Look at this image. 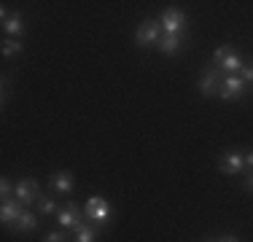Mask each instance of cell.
I'll return each instance as SVG.
<instances>
[{"label": "cell", "instance_id": "1", "mask_svg": "<svg viewBox=\"0 0 253 242\" xmlns=\"http://www.w3.org/2000/svg\"><path fill=\"white\" fill-rule=\"evenodd\" d=\"M84 215H86L89 221H94V223H105L108 218L113 215V210H111V204H108V199L89 197L86 199V207H84Z\"/></svg>", "mask_w": 253, "mask_h": 242}, {"label": "cell", "instance_id": "2", "mask_svg": "<svg viewBox=\"0 0 253 242\" xmlns=\"http://www.w3.org/2000/svg\"><path fill=\"white\" fill-rule=\"evenodd\" d=\"M162 30H165V35H183V27H186V14L178 8H167L165 14H162Z\"/></svg>", "mask_w": 253, "mask_h": 242}, {"label": "cell", "instance_id": "3", "mask_svg": "<svg viewBox=\"0 0 253 242\" xmlns=\"http://www.w3.org/2000/svg\"><path fill=\"white\" fill-rule=\"evenodd\" d=\"M159 33H162V24L156 19H146V22H140V27L135 30V43L137 46L159 43Z\"/></svg>", "mask_w": 253, "mask_h": 242}, {"label": "cell", "instance_id": "4", "mask_svg": "<svg viewBox=\"0 0 253 242\" xmlns=\"http://www.w3.org/2000/svg\"><path fill=\"white\" fill-rule=\"evenodd\" d=\"M14 199H16V202H22V204L27 207V204H33V202H38V199H41V186L35 183V180H30V178L19 180V183H16Z\"/></svg>", "mask_w": 253, "mask_h": 242}, {"label": "cell", "instance_id": "5", "mask_svg": "<svg viewBox=\"0 0 253 242\" xmlns=\"http://www.w3.org/2000/svg\"><path fill=\"white\" fill-rule=\"evenodd\" d=\"M243 89H245L243 76H226L224 81H221L218 97L221 100H237V97H243Z\"/></svg>", "mask_w": 253, "mask_h": 242}, {"label": "cell", "instance_id": "6", "mask_svg": "<svg viewBox=\"0 0 253 242\" xmlns=\"http://www.w3.org/2000/svg\"><path fill=\"white\" fill-rule=\"evenodd\" d=\"M243 167H245V154H240V151H226L221 156V172L224 175H237L243 172Z\"/></svg>", "mask_w": 253, "mask_h": 242}, {"label": "cell", "instance_id": "7", "mask_svg": "<svg viewBox=\"0 0 253 242\" xmlns=\"http://www.w3.org/2000/svg\"><path fill=\"white\" fill-rule=\"evenodd\" d=\"M57 218H59V223H62L65 229H73V232H76L78 226H81V213H78V207H76L73 202L65 204V207L59 210V215H57Z\"/></svg>", "mask_w": 253, "mask_h": 242}, {"label": "cell", "instance_id": "8", "mask_svg": "<svg viewBox=\"0 0 253 242\" xmlns=\"http://www.w3.org/2000/svg\"><path fill=\"white\" fill-rule=\"evenodd\" d=\"M22 213H25V204L16 202V199H11V202H3V210H0V221L8 223V226H14V223L19 221Z\"/></svg>", "mask_w": 253, "mask_h": 242}, {"label": "cell", "instance_id": "9", "mask_svg": "<svg viewBox=\"0 0 253 242\" xmlns=\"http://www.w3.org/2000/svg\"><path fill=\"white\" fill-rule=\"evenodd\" d=\"M218 70H208L205 76L200 78V92L205 97H213V94H218V89H221V81H218Z\"/></svg>", "mask_w": 253, "mask_h": 242}, {"label": "cell", "instance_id": "10", "mask_svg": "<svg viewBox=\"0 0 253 242\" xmlns=\"http://www.w3.org/2000/svg\"><path fill=\"white\" fill-rule=\"evenodd\" d=\"M3 30L11 35V38L19 40V35L25 33V24H22V16L19 14H8V11L3 8Z\"/></svg>", "mask_w": 253, "mask_h": 242}, {"label": "cell", "instance_id": "11", "mask_svg": "<svg viewBox=\"0 0 253 242\" xmlns=\"http://www.w3.org/2000/svg\"><path fill=\"white\" fill-rule=\"evenodd\" d=\"M51 189L59 191V194H70V191H73V175H70L68 169H62V172H54V175H51Z\"/></svg>", "mask_w": 253, "mask_h": 242}, {"label": "cell", "instance_id": "12", "mask_svg": "<svg viewBox=\"0 0 253 242\" xmlns=\"http://www.w3.org/2000/svg\"><path fill=\"white\" fill-rule=\"evenodd\" d=\"M14 229H16L19 234L35 232V229H38V215H35V213H30V210H25V213L19 215V221L14 223Z\"/></svg>", "mask_w": 253, "mask_h": 242}, {"label": "cell", "instance_id": "13", "mask_svg": "<svg viewBox=\"0 0 253 242\" xmlns=\"http://www.w3.org/2000/svg\"><path fill=\"white\" fill-rule=\"evenodd\" d=\"M180 43H183V35H165V38L159 40V48H162V54L172 57V54H178Z\"/></svg>", "mask_w": 253, "mask_h": 242}, {"label": "cell", "instance_id": "14", "mask_svg": "<svg viewBox=\"0 0 253 242\" xmlns=\"http://www.w3.org/2000/svg\"><path fill=\"white\" fill-rule=\"evenodd\" d=\"M218 68H221V70H226L229 76H234V73H237V70H243L245 65H243V59H240V57H237V54H234V51H229L226 57H224V62H221Z\"/></svg>", "mask_w": 253, "mask_h": 242}, {"label": "cell", "instance_id": "15", "mask_svg": "<svg viewBox=\"0 0 253 242\" xmlns=\"http://www.w3.org/2000/svg\"><path fill=\"white\" fill-rule=\"evenodd\" d=\"M76 242H97V229L81 223V226L76 229Z\"/></svg>", "mask_w": 253, "mask_h": 242}, {"label": "cell", "instance_id": "16", "mask_svg": "<svg viewBox=\"0 0 253 242\" xmlns=\"http://www.w3.org/2000/svg\"><path fill=\"white\" fill-rule=\"evenodd\" d=\"M22 51V43L16 38H3V57H14Z\"/></svg>", "mask_w": 253, "mask_h": 242}, {"label": "cell", "instance_id": "17", "mask_svg": "<svg viewBox=\"0 0 253 242\" xmlns=\"http://www.w3.org/2000/svg\"><path fill=\"white\" fill-rule=\"evenodd\" d=\"M38 213H41V215H51V213H57V204H54V199H51V197H41V199H38Z\"/></svg>", "mask_w": 253, "mask_h": 242}, {"label": "cell", "instance_id": "18", "mask_svg": "<svg viewBox=\"0 0 253 242\" xmlns=\"http://www.w3.org/2000/svg\"><path fill=\"white\" fill-rule=\"evenodd\" d=\"M11 194H16V189L11 186V180H0V197H3V202H11Z\"/></svg>", "mask_w": 253, "mask_h": 242}, {"label": "cell", "instance_id": "19", "mask_svg": "<svg viewBox=\"0 0 253 242\" xmlns=\"http://www.w3.org/2000/svg\"><path fill=\"white\" fill-rule=\"evenodd\" d=\"M229 51H232L229 46H218V48H215V54H213V65H215V68H218V65L224 62V57H226Z\"/></svg>", "mask_w": 253, "mask_h": 242}, {"label": "cell", "instance_id": "20", "mask_svg": "<svg viewBox=\"0 0 253 242\" xmlns=\"http://www.w3.org/2000/svg\"><path fill=\"white\" fill-rule=\"evenodd\" d=\"M43 242H68V234L65 232H49Z\"/></svg>", "mask_w": 253, "mask_h": 242}, {"label": "cell", "instance_id": "21", "mask_svg": "<svg viewBox=\"0 0 253 242\" xmlns=\"http://www.w3.org/2000/svg\"><path fill=\"white\" fill-rule=\"evenodd\" d=\"M243 81H245V83H253V62L243 68Z\"/></svg>", "mask_w": 253, "mask_h": 242}, {"label": "cell", "instance_id": "22", "mask_svg": "<svg viewBox=\"0 0 253 242\" xmlns=\"http://www.w3.org/2000/svg\"><path fill=\"white\" fill-rule=\"evenodd\" d=\"M245 164L253 167V151H248V154H245Z\"/></svg>", "mask_w": 253, "mask_h": 242}, {"label": "cell", "instance_id": "23", "mask_svg": "<svg viewBox=\"0 0 253 242\" xmlns=\"http://www.w3.org/2000/svg\"><path fill=\"white\" fill-rule=\"evenodd\" d=\"M218 242H240V240H237V237H221Z\"/></svg>", "mask_w": 253, "mask_h": 242}, {"label": "cell", "instance_id": "24", "mask_svg": "<svg viewBox=\"0 0 253 242\" xmlns=\"http://www.w3.org/2000/svg\"><path fill=\"white\" fill-rule=\"evenodd\" d=\"M245 186H248V189H253V175H251V178H248V183H245Z\"/></svg>", "mask_w": 253, "mask_h": 242}]
</instances>
